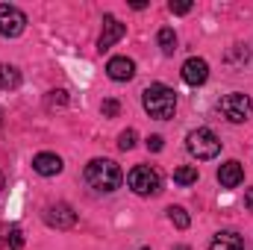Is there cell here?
I'll use <instances>...</instances> for the list:
<instances>
[{
  "label": "cell",
  "mask_w": 253,
  "mask_h": 250,
  "mask_svg": "<svg viewBox=\"0 0 253 250\" xmlns=\"http://www.w3.org/2000/svg\"><path fill=\"white\" fill-rule=\"evenodd\" d=\"M0 124H3V109H0Z\"/></svg>",
  "instance_id": "cell-27"
},
{
  "label": "cell",
  "mask_w": 253,
  "mask_h": 250,
  "mask_svg": "<svg viewBox=\"0 0 253 250\" xmlns=\"http://www.w3.org/2000/svg\"><path fill=\"white\" fill-rule=\"evenodd\" d=\"M221 115L230 121V124H245L248 118L253 115V100L242 91H233V94H224L221 103H218Z\"/></svg>",
  "instance_id": "cell-5"
},
{
  "label": "cell",
  "mask_w": 253,
  "mask_h": 250,
  "mask_svg": "<svg viewBox=\"0 0 253 250\" xmlns=\"http://www.w3.org/2000/svg\"><path fill=\"white\" fill-rule=\"evenodd\" d=\"M156 44H159V50H162L165 56H171V53L177 50V33H174L171 27H162V30L156 33Z\"/></svg>",
  "instance_id": "cell-14"
},
{
  "label": "cell",
  "mask_w": 253,
  "mask_h": 250,
  "mask_svg": "<svg viewBox=\"0 0 253 250\" xmlns=\"http://www.w3.org/2000/svg\"><path fill=\"white\" fill-rule=\"evenodd\" d=\"M138 250H150V248H138Z\"/></svg>",
  "instance_id": "cell-28"
},
{
  "label": "cell",
  "mask_w": 253,
  "mask_h": 250,
  "mask_svg": "<svg viewBox=\"0 0 253 250\" xmlns=\"http://www.w3.org/2000/svg\"><path fill=\"white\" fill-rule=\"evenodd\" d=\"M168 221H171L177 230H189V224H191L189 212H186L183 206H168Z\"/></svg>",
  "instance_id": "cell-16"
},
{
  "label": "cell",
  "mask_w": 253,
  "mask_h": 250,
  "mask_svg": "<svg viewBox=\"0 0 253 250\" xmlns=\"http://www.w3.org/2000/svg\"><path fill=\"white\" fill-rule=\"evenodd\" d=\"M126 27L115 18V15H103V33H100V39H97V50L100 53H106L112 44H118L121 39H124Z\"/></svg>",
  "instance_id": "cell-8"
},
{
  "label": "cell",
  "mask_w": 253,
  "mask_h": 250,
  "mask_svg": "<svg viewBox=\"0 0 253 250\" xmlns=\"http://www.w3.org/2000/svg\"><path fill=\"white\" fill-rule=\"evenodd\" d=\"M141 106H144V112H147L150 118L168 121V118H174V112H177V91L168 88L165 83H153V85H147V88L141 91Z\"/></svg>",
  "instance_id": "cell-1"
},
{
  "label": "cell",
  "mask_w": 253,
  "mask_h": 250,
  "mask_svg": "<svg viewBox=\"0 0 253 250\" xmlns=\"http://www.w3.org/2000/svg\"><path fill=\"white\" fill-rule=\"evenodd\" d=\"M183 80L189 83V85H203L206 80H209V65H206V59H197V56H191V59H186L183 62Z\"/></svg>",
  "instance_id": "cell-9"
},
{
  "label": "cell",
  "mask_w": 253,
  "mask_h": 250,
  "mask_svg": "<svg viewBox=\"0 0 253 250\" xmlns=\"http://www.w3.org/2000/svg\"><path fill=\"white\" fill-rule=\"evenodd\" d=\"M53 103H59V106H65V103H68V94H65V88H59V91H50V97H47V106H53Z\"/></svg>",
  "instance_id": "cell-22"
},
{
  "label": "cell",
  "mask_w": 253,
  "mask_h": 250,
  "mask_svg": "<svg viewBox=\"0 0 253 250\" xmlns=\"http://www.w3.org/2000/svg\"><path fill=\"white\" fill-rule=\"evenodd\" d=\"M3 186H6V177H3V171H0V191H3Z\"/></svg>",
  "instance_id": "cell-25"
},
{
  "label": "cell",
  "mask_w": 253,
  "mask_h": 250,
  "mask_svg": "<svg viewBox=\"0 0 253 250\" xmlns=\"http://www.w3.org/2000/svg\"><path fill=\"white\" fill-rule=\"evenodd\" d=\"M6 245H9L12 250H18L21 245H24V236H21L18 227H9V230H6Z\"/></svg>",
  "instance_id": "cell-19"
},
{
  "label": "cell",
  "mask_w": 253,
  "mask_h": 250,
  "mask_svg": "<svg viewBox=\"0 0 253 250\" xmlns=\"http://www.w3.org/2000/svg\"><path fill=\"white\" fill-rule=\"evenodd\" d=\"M245 206L253 212V188H248V191H245Z\"/></svg>",
  "instance_id": "cell-24"
},
{
  "label": "cell",
  "mask_w": 253,
  "mask_h": 250,
  "mask_svg": "<svg viewBox=\"0 0 253 250\" xmlns=\"http://www.w3.org/2000/svg\"><path fill=\"white\" fill-rule=\"evenodd\" d=\"M33 171L42 177H56V174H62V159L56 153H39V156H33Z\"/></svg>",
  "instance_id": "cell-12"
},
{
  "label": "cell",
  "mask_w": 253,
  "mask_h": 250,
  "mask_svg": "<svg viewBox=\"0 0 253 250\" xmlns=\"http://www.w3.org/2000/svg\"><path fill=\"white\" fill-rule=\"evenodd\" d=\"M83 177H85V183L94 188V191H103V194L121 188V183H124V174H121V168L112 159H91L85 165Z\"/></svg>",
  "instance_id": "cell-2"
},
{
  "label": "cell",
  "mask_w": 253,
  "mask_h": 250,
  "mask_svg": "<svg viewBox=\"0 0 253 250\" xmlns=\"http://www.w3.org/2000/svg\"><path fill=\"white\" fill-rule=\"evenodd\" d=\"M135 138H138L135 129H124V132L118 135V147H121V150H132V147H135Z\"/></svg>",
  "instance_id": "cell-18"
},
{
  "label": "cell",
  "mask_w": 253,
  "mask_h": 250,
  "mask_svg": "<svg viewBox=\"0 0 253 250\" xmlns=\"http://www.w3.org/2000/svg\"><path fill=\"white\" fill-rule=\"evenodd\" d=\"M100 112H103L106 118H115V115L121 112V103H118V100H103V106H100Z\"/></svg>",
  "instance_id": "cell-21"
},
{
  "label": "cell",
  "mask_w": 253,
  "mask_h": 250,
  "mask_svg": "<svg viewBox=\"0 0 253 250\" xmlns=\"http://www.w3.org/2000/svg\"><path fill=\"white\" fill-rule=\"evenodd\" d=\"M168 9H171L174 15H189L191 12V0H171Z\"/></svg>",
  "instance_id": "cell-20"
},
{
  "label": "cell",
  "mask_w": 253,
  "mask_h": 250,
  "mask_svg": "<svg viewBox=\"0 0 253 250\" xmlns=\"http://www.w3.org/2000/svg\"><path fill=\"white\" fill-rule=\"evenodd\" d=\"M126 183L129 188L138 194V197H156L162 191V177L159 171H153L150 165H135L129 174H126Z\"/></svg>",
  "instance_id": "cell-4"
},
{
  "label": "cell",
  "mask_w": 253,
  "mask_h": 250,
  "mask_svg": "<svg viewBox=\"0 0 253 250\" xmlns=\"http://www.w3.org/2000/svg\"><path fill=\"white\" fill-rule=\"evenodd\" d=\"M162 147H165V138H162V135H150V138H147V150H153V153H159Z\"/></svg>",
  "instance_id": "cell-23"
},
{
  "label": "cell",
  "mask_w": 253,
  "mask_h": 250,
  "mask_svg": "<svg viewBox=\"0 0 253 250\" xmlns=\"http://www.w3.org/2000/svg\"><path fill=\"white\" fill-rule=\"evenodd\" d=\"M21 85V71L15 65H0V88H18Z\"/></svg>",
  "instance_id": "cell-15"
},
{
  "label": "cell",
  "mask_w": 253,
  "mask_h": 250,
  "mask_svg": "<svg viewBox=\"0 0 253 250\" xmlns=\"http://www.w3.org/2000/svg\"><path fill=\"white\" fill-rule=\"evenodd\" d=\"M174 250H189V248H186V245H177V248H174Z\"/></svg>",
  "instance_id": "cell-26"
},
{
  "label": "cell",
  "mask_w": 253,
  "mask_h": 250,
  "mask_svg": "<svg viewBox=\"0 0 253 250\" xmlns=\"http://www.w3.org/2000/svg\"><path fill=\"white\" fill-rule=\"evenodd\" d=\"M24 30H27V15L12 3H0V36L15 39Z\"/></svg>",
  "instance_id": "cell-6"
},
{
  "label": "cell",
  "mask_w": 253,
  "mask_h": 250,
  "mask_svg": "<svg viewBox=\"0 0 253 250\" xmlns=\"http://www.w3.org/2000/svg\"><path fill=\"white\" fill-rule=\"evenodd\" d=\"M209 250H245V239L236 230H221V233L212 236Z\"/></svg>",
  "instance_id": "cell-13"
},
{
  "label": "cell",
  "mask_w": 253,
  "mask_h": 250,
  "mask_svg": "<svg viewBox=\"0 0 253 250\" xmlns=\"http://www.w3.org/2000/svg\"><path fill=\"white\" fill-rule=\"evenodd\" d=\"M242 180H245V168H242V162L230 159V162H224V165L218 168V183H221L224 188L242 186Z\"/></svg>",
  "instance_id": "cell-11"
},
{
  "label": "cell",
  "mask_w": 253,
  "mask_h": 250,
  "mask_svg": "<svg viewBox=\"0 0 253 250\" xmlns=\"http://www.w3.org/2000/svg\"><path fill=\"white\" fill-rule=\"evenodd\" d=\"M106 74H109V80H115V83H129V80L135 77V62L126 59V56H112L109 65H106Z\"/></svg>",
  "instance_id": "cell-10"
},
{
  "label": "cell",
  "mask_w": 253,
  "mask_h": 250,
  "mask_svg": "<svg viewBox=\"0 0 253 250\" xmlns=\"http://www.w3.org/2000/svg\"><path fill=\"white\" fill-rule=\"evenodd\" d=\"M174 183H180V186L197 183V168H194V165H180V168L174 171Z\"/></svg>",
  "instance_id": "cell-17"
},
{
  "label": "cell",
  "mask_w": 253,
  "mask_h": 250,
  "mask_svg": "<svg viewBox=\"0 0 253 250\" xmlns=\"http://www.w3.org/2000/svg\"><path fill=\"white\" fill-rule=\"evenodd\" d=\"M44 224L47 227H56V230H71L77 224V212L68 203H50L44 209Z\"/></svg>",
  "instance_id": "cell-7"
},
{
  "label": "cell",
  "mask_w": 253,
  "mask_h": 250,
  "mask_svg": "<svg viewBox=\"0 0 253 250\" xmlns=\"http://www.w3.org/2000/svg\"><path fill=\"white\" fill-rule=\"evenodd\" d=\"M186 147L194 159H215L221 153V138L209 129V126H197L191 129L189 138H186Z\"/></svg>",
  "instance_id": "cell-3"
}]
</instances>
